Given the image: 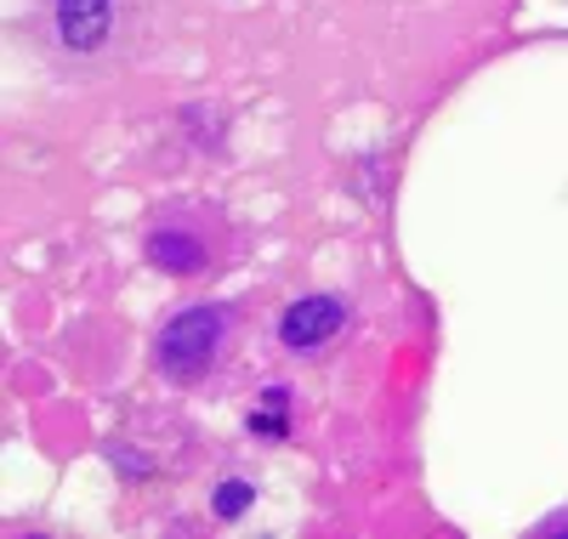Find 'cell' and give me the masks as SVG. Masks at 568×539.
<instances>
[{"label":"cell","instance_id":"7a4b0ae2","mask_svg":"<svg viewBox=\"0 0 568 539\" xmlns=\"http://www.w3.org/2000/svg\"><path fill=\"white\" fill-rule=\"evenodd\" d=\"M142 262L171 284H211L233 262H245V227L205 193L165 200L142 222Z\"/></svg>","mask_w":568,"mask_h":539},{"label":"cell","instance_id":"6da1fadb","mask_svg":"<svg viewBox=\"0 0 568 539\" xmlns=\"http://www.w3.org/2000/svg\"><path fill=\"white\" fill-rule=\"evenodd\" d=\"M154 0H40L34 34L40 52L74 74H109L149 58L154 45Z\"/></svg>","mask_w":568,"mask_h":539},{"label":"cell","instance_id":"5b68a950","mask_svg":"<svg viewBox=\"0 0 568 539\" xmlns=\"http://www.w3.org/2000/svg\"><path fill=\"white\" fill-rule=\"evenodd\" d=\"M211 506H216V517H222V522H240V517L256 506V488H251V482H222Z\"/></svg>","mask_w":568,"mask_h":539},{"label":"cell","instance_id":"277c9868","mask_svg":"<svg viewBox=\"0 0 568 539\" xmlns=\"http://www.w3.org/2000/svg\"><path fill=\"white\" fill-rule=\"evenodd\" d=\"M347 329H353L347 296H336V289H313V296H296L273 318V347L291 364H318V358H329L342 347Z\"/></svg>","mask_w":568,"mask_h":539},{"label":"cell","instance_id":"8992f818","mask_svg":"<svg viewBox=\"0 0 568 539\" xmlns=\"http://www.w3.org/2000/svg\"><path fill=\"white\" fill-rule=\"evenodd\" d=\"M529 533H535V539H540V533H568V511H557L551 522H535Z\"/></svg>","mask_w":568,"mask_h":539},{"label":"cell","instance_id":"3957f363","mask_svg":"<svg viewBox=\"0 0 568 539\" xmlns=\"http://www.w3.org/2000/svg\"><path fill=\"white\" fill-rule=\"evenodd\" d=\"M240 329H245V307H233V302H187L154 329L149 364H154L160 380L194 391V386L216 380L233 364V353H240Z\"/></svg>","mask_w":568,"mask_h":539}]
</instances>
